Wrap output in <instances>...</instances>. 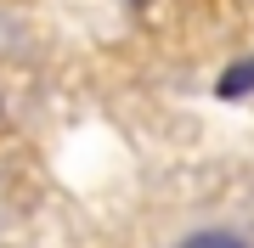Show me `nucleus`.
<instances>
[{
	"instance_id": "nucleus-2",
	"label": "nucleus",
	"mask_w": 254,
	"mask_h": 248,
	"mask_svg": "<svg viewBox=\"0 0 254 248\" xmlns=\"http://www.w3.org/2000/svg\"><path fill=\"white\" fill-rule=\"evenodd\" d=\"M220 101H243V96H254V56H243V62H232L226 74H220Z\"/></svg>"
},
{
	"instance_id": "nucleus-3",
	"label": "nucleus",
	"mask_w": 254,
	"mask_h": 248,
	"mask_svg": "<svg viewBox=\"0 0 254 248\" xmlns=\"http://www.w3.org/2000/svg\"><path fill=\"white\" fill-rule=\"evenodd\" d=\"M130 6H136V11H147V0H130Z\"/></svg>"
},
{
	"instance_id": "nucleus-1",
	"label": "nucleus",
	"mask_w": 254,
	"mask_h": 248,
	"mask_svg": "<svg viewBox=\"0 0 254 248\" xmlns=\"http://www.w3.org/2000/svg\"><path fill=\"white\" fill-rule=\"evenodd\" d=\"M175 248H254L243 231H232V226H203V231H187Z\"/></svg>"
}]
</instances>
